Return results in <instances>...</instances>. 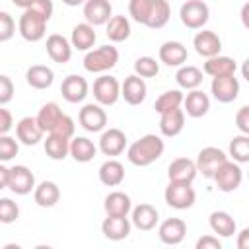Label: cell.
Returning a JSON list of instances; mask_svg holds the SVG:
<instances>
[{
    "label": "cell",
    "mask_w": 249,
    "mask_h": 249,
    "mask_svg": "<svg viewBox=\"0 0 249 249\" xmlns=\"http://www.w3.org/2000/svg\"><path fill=\"white\" fill-rule=\"evenodd\" d=\"M165 150L163 140L158 134H144L140 136L136 142H132L126 150V158L132 165L136 167H146L150 163H154L156 160L161 158Z\"/></svg>",
    "instance_id": "cell-1"
},
{
    "label": "cell",
    "mask_w": 249,
    "mask_h": 249,
    "mask_svg": "<svg viewBox=\"0 0 249 249\" xmlns=\"http://www.w3.org/2000/svg\"><path fill=\"white\" fill-rule=\"evenodd\" d=\"M119 62V51L113 45H101L97 49L86 51L84 56V68L91 74H103L111 70Z\"/></svg>",
    "instance_id": "cell-2"
},
{
    "label": "cell",
    "mask_w": 249,
    "mask_h": 249,
    "mask_svg": "<svg viewBox=\"0 0 249 249\" xmlns=\"http://www.w3.org/2000/svg\"><path fill=\"white\" fill-rule=\"evenodd\" d=\"M47 21H49V19H47L45 16H41L39 12L27 8V10H23V14H21V18H19V21H18V31H19V35H21L25 41L37 43V41H41V39L45 37V33H47Z\"/></svg>",
    "instance_id": "cell-3"
},
{
    "label": "cell",
    "mask_w": 249,
    "mask_h": 249,
    "mask_svg": "<svg viewBox=\"0 0 249 249\" xmlns=\"http://www.w3.org/2000/svg\"><path fill=\"white\" fill-rule=\"evenodd\" d=\"M165 204L175 208V210H187L195 204L196 193L191 187V183H179V181H169V185L163 191Z\"/></svg>",
    "instance_id": "cell-4"
},
{
    "label": "cell",
    "mask_w": 249,
    "mask_h": 249,
    "mask_svg": "<svg viewBox=\"0 0 249 249\" xmlns=\"http://www.w3.org/2000/svg\"><path fill=\"white\" fill-rule=\"evenodd\" d=\"M181 23L189 29H202L210 18V8L202 0H187L179 10Z\"/></svg>",
    "instance_id": "cell-5"
},
{
    "label": "cell",
    "mask_w": 249,
    "mask_h": 249,
    "mask_svg": "<svg viewBox=\"0 0 249 249\" xmlns=\"http://www.w3.org/2000/svg\"><path fill=\"white\" fill-rule=\"evenodd\" d=\"M212 179L216 181V187H218L222 193H233L235 189H239V185H241V181H243L241 165L235 163V161L226 160V161L214 171Z\"/></svg>",
    "instance_id": "cell-6"
},
{
    "label": "cell",
    "mask_w": 249,
    "mask_h": 249,
    "mask_svg": "<svg viewBox=\"0 0 249 249\" xmlns=\"http://www.w3.org/2000/svg\"><path fill=\"white\" fill-rule=\"evenodd\" d=\"M93 97L103 107L115 105L119 101V97H121L119 80L115 76H109V74H101L99 78H95V82H93Z\"/></svg>",
    "instance_id": "cell-7"
},
{
    "label": "cell",
    "mask_w": 249,
    "mask_h": 249,
    "mask_svg": "<svg viewBox=\"0 0 249 249\" xmlns=\"http://www.w3.org/2000/svg\"><path fill=\"white\" fill-rule=\"evenodd\" d=\"M80 126L88 132H101L107 126V113L99 103H86L78 113Z\"/></svg>",
    "instance_id": "cell-8"
},
{
    "label": "cell",
    "mask_w": 249,
    "mask_h": 249,
    "mask_svg": "<svg viewBox=\"0 0 249 249\" xmlns=\"http://www.w3.org/2000/svg\"><path fill=\"white\" fill-rule=\"evenodd\" d=\"M210 91H212V95H214L216 101H220V103H231L239 95V80L235 78V74L216 76V78H212Z\"/></svg>",
    "instance_id": "cell-9"
},
{
    "label": "cell",
    "mask_w": 249,
    "mask_h": 249,
    "mask_svg": "<svg viewBox=\"0 0 249 249\" xmlns=\"http://www.w3.org/2000/svg\"><path fill=\"white\" fill-rule=\"evenodd\" d=\"M226 160H228V156H226L224 150H220V148H216V146H206V148H202V150L198 152V156H196V161H195V163H196V171L202 173V177L212 179L214 171H216Z\"/></svg>",
    "instance_id": "cell-10"
},
{
    "label": "cell",
    "mask_w": 249,
    "mask_h": 249,
    "mask_svg": "<svg viewBox=\"0 0 249 249\" xmlns=\"http://www.w3.org/2000/svg\"><path fill=\"white\" fill-rule=\"evenodd\" d=\"M8 189L19 196L29 195L35 189V175L25 165L8 167Z\"/></svg>",
    "instance_id": "cell-11"
},
{
    "label": "cell",
    "mask_w": 249,
    "mask_h": 249,
    "mask_svg": "<svg viewBox=\"0 0 249 249\" xmlns=\"http://www.w3.org/2000/svg\"><path fill=\"white\" fill-rule=\"evenodd\" d=\"M88 91H89L88 80L78 74L66 76L60 84V93L68 103H82L88 97Z\"/></svg>",
    "instance_id": "cell-12"
},
{
    "label": "cell",
    "mask_w": 249,
    "mask_h": 249,
    "mask_svg": "<svg viewBox=\"0 0 249 249\" xmlns=\"http://www.w3.org/2000/svg\"><path fill=\"white\" fill-rule=\"evenodd\" d=\"M160 222V212L156 206L148 202H140L138 206L130 208V224L142 231H150Z\"/></svg>",
    "instance_id": "cell-13"
},
{
    "label": "cell",
    "mask_w": 249,
    "mask_h": 249,
    "mask_svg": "<svg viewBox=\"0 0 249 249\" xmlns=\"http://www.w3.org/2000/svg\"><path fill=\"white\" fill-rule=\"evenodd\" d=\"M146 93H148L146 82H144V78H140L136 74L126 76L124 82L121 84V97L128 105H140L146 99Z\"/></svg>",
    "instance_id": "cell-14"
},
{
    "label": "cell",
    "mask_w": 249,
    "mask_h": 249,
    "mask_svg": "<svg viewBox=\"0 0 249 249\" xmlns=\"http://www.w3.org/2000/svg\"><path fill=\"white\" fill-rule=\"evenodd\" d=\"M187 224L181 218H167L158 228V237L165 245H179L185 239Z\"/></svg>",
    "instance_id": "cell-15"
},
{
    "label": "cell",
    "mask_w": 249,
    "mask_h": 249,
    "mask_svg": "<svg viewBox=\"0 0 249 249\" xmlns=\"http://www.w3.org/2000/svg\"><path fill=\"white\" fill-rule=\"evenodd\" d=\"M113 16V6L109 0H86L84 2V18L89 25H105Z\"/></svg>",
    "instance_id": "cell-16"
},
{
    "label": "cell",
    "mask_w": 249,
    "mask_h": 249,
    "mask_svg": "<svg viewBox=\"0 0 249 249\" xmlns=\"http://www.w3.org/2000/svg\"><path fill=\"white\" fill-rule=\"evenodd\" d=\"M193 47H195L196 54H200L204 58H210V56L220 54V51H222V39L218 37V33H214L210 29H202V31H198L195 35Z\"/></svg>",
    "instance_id": "cell-17"
},
{
    "label": "cell",
    "mask_w": 249,
    "mask_h": 249,
    "mask_svg": "<svg viewBox=\"0 0 249 249\" xmlns=\"http://www.w3.org/2000/svg\"><path fill=\"white\" fill-rule=\"evenodd\" d=\"M126 148V134L119 128H103L99 138V150L105 156H121Z\"/></svg>",
    "instance_id": "cell-18"
},
{
    "label": "cell",
    "mask_w": 249,
    "mask_h": 249,
    "mask_svg": "<svg viewBox=\"0 0 249 249\" xmlns=\"http://www.w3.org/2000/svg\"><path fill=\"white\" fill-rule=\"evenodd\" d=\"M45 49H47V54L51 56L53 62L66 64L72 58V45L64 35H58V33L49 35L47 43H45Z\"/></svg>",
    "instance_id": "cell-19"
},
{
    "label": "cell",
    "mask_w": 249,
    "mask_h": 249,
    "mask_svg": "<svg viewBox=\"0 0 249 249\" xmlns=\"http://www.w3.org/2000/svg\"><path fill=\"white\" fill-rule=\"evenodd\" d=\"M43 130L41 126L37 124V119L35 117H23L18 121L16 124V136H18V142L25 144V146H35L43 140Z\"/></svg>",
    "instance_id": "cell-20"
},
{
    "label": "cell",
    "mask_w": 249,
    "mask_h": 249,
    "mask_svg": "<svg viewBox=\"0 0 249 249\" xmlns=\"http://www.w3.org/2000/svg\"><path fill=\"white\" fill-rule=\"evenodd\" d=\"M183 105H185L183 111H185L189 117L200 119V117H204V115L208 113V109H210V99H208V95H206L204 91H200L198 88H195V89H189L187 95H183Z\"/></svg>",
    "instance_id": "cell-21"
},
{
    "label": "cell",
    "mask_w": 249,
    "mask_h": 249,
    "mask_svg": "<svg viewBox=\"0 0 249 249\" xmlns=\"http://www.w3.org/2000/svg\"><path fill=\"white\" fill-rule=\"evenodd\" d=\"M130 228L132 224L126 216H107L101 224V233L111 241H121L128 237Z\"/></svg>",
    "instance_id": "cell-22"
},
{
    "label": "cell",
    "mask_w": 249,
    "mask_h": 249,
    "mask_svg": "<svg viewBox=\"0 0 249 249\" xmlns=\"http://www.w3.org/2000/svg\"><path fill=\"white\" fill-rule=\"evenodd\" d=\"M160 62H163L165 66H183L187 62V47L179 41H165L160 51H158Z\"/></svg>",
    "instance_id": "cell-23"
},
{
    "label": "cell",
    "mask_w": 249,
    "mask_h": 249,
    "mask_svg": "<svg viewBox=\"0 0 249 249\" xmlns=\"http://www.w3.org/2000/svg\"><path fill=\"white\" fill-rule=\"evenodd\" d=\"M196 163L189 158H175L169 167H167V177L169 181H179V183H193L196 177Z\"/></svg>",
    "instance_id": "cell-24"
},
{
    "label": "cell",
    "mask_w": 249,
    "mask_h": 249,
    "mask_svg": "<svg viewBox=\"0 0 249 249\" xmlns=\"http://www.w3.org/2000/svg\"><path fill=\"white\" fill-rule=\"evenodd\" d=\"M183 128H185V111L181 107L160 115V132L165 138H173L181 134Z\"/></svg>",
    "instance_id": "cell-25"
},
{
    "label": "cell",
    "mask_w": 249,
    "mask_h": 249,
    "mask_svg": "<svg viewBox=\"0 0 249 249\" xmlns=\"http://www.w3.org/2000/svg\"><path fill=\"white\" fill-rule=\"evenodd\" d=\"M95 29L93 25H89L88 21L84 23H78L72 27V35H70V45L72 49H78V51H89L93 45H95Z\"/></svg>",
    "instance_id": "cell-26"
},
{
    "label": "cell",
    "mask_w": 249,
    "mask_h": 249,
    "mask_svg": "<svg viewBox=\"0 0 249 249\" xmlns=\"http://www.w3.org/2000/svg\"><path fill=\"white\" fill-rule=\"evenodd\" d=\"M33 198L41 208H53L60 200V189L54 181H41L33 189Z\"/></svg>",
    "instance_id": "cell-27"
},
{
    "label": "cell",
    "mask_w": 249,
    "mask_h": 249,
    "mask_svg": "<svg viewBox=\"0 0 249 249\" xmlns=\"http://www.w3.org/2000/svg\"><path fill=\"white\" fill-rule=\"evenodd\" d=\"M103 208H105L107 216H128V212L132 208V200H130V196L126 193L113 191V193H109L105 196Z\"/></svg>",
    "instance_id": "cell-28"
},
{
    "label": "cell",
    "mask_w": 249,
    "mask_h": 249,
    "mask_svg": "<svg viewBox=\"0 0 249 249\" xmlns=\"http://www.w3.org/2000/svg\"><path fill=\"white\" fill-rule=\"evenodd\" d=\"M208 224H210V230L220 237H231L237 230L233 216L226 210H214L208 218Z\"/></svg>",
    "instance_id": "cell-29"
},
{
    "label": "cell",
    "mask_w": 249,
    "mask_h": 249,
    "mask_svg": "<svg viewBox=\"0 0 249 249\" xmlns=\"http://www.w3.org/2000/svg\"><path fill=\"white\" fill-rule=\"evenodd\" d=\"M97 146L88 136H72L70 138V156L78 163H88L95 158Z\"/></svg>",
    "instance_id": "cell-30"
},
{
    "label": "cell",
    "mask_w": 249,
    "mask_h": 249,
    "mask_svg": "<svg viewBox=\"0 0 249 249\" xmlns=\"http://www.w3.org/2000/svg\"><path fill=\"white\" fill-rule=\"evenodd\" d=\"M25 80L33 89H47L54 82V72L45 64H33L27 68Z\"/></svg>",
    "instance_id": "cell-31"
},
{
    "label": "cell",
    "mask_w": 249,
    "mask_h": 249,
    "mask_svg": "<svg viewBox=\"0 0 249 249\" xmlns=\"http://www.w3.org/2000/svg\"><path fill=\"white\" fill-rule=\"evenodd\" d=\"M204 74L216 78V76H226V74H235L237 70V62L231 56H224V54H216L206 58L204 62Z\"/></svg>",
    "instance_id": "cell-32"
},
{
    "label": "cell",
    "mask_w": 249,
    "mask_h": 249,
    "mask_svg": "<svg viewBox=\"0 0 249 249\" xmlns=\"http://www.w3.org/2000/svg\"><path fill=\"white\" fill-rule=\"evenodd\" d=\"M99 181L105 187H119L124 181V167L117 160H107L99 167Z\"/></svg>",
    "instance_id": "cell-33"
},
{
    "label": "cell",
    "mask_w": 249,
    "mask_h": 249,
    "mask_svg": "<svg viewBox=\"0 0 249 249\" xmlns=\"http://www.w3.org/2000/svg\"><path fill=\"white\" fill-rule=\"evenodd\" d=\"M105 27V35L113 43H123L130 37V21L126 16H111Z\"/></svg>",
    "instance_id": "cell-34"
},
{
    "label": "cell",
    "mask_w": 249,
    "mask_h": 249,
    "mask_svg": "<svg viewBox=\"0 0 249 249\" xmlns=\"http://www.w3.org/2000/svg\"><path fill=\"white\" fill-rule=\"evenodd\" d=\"M60 117H62V109L58 107V103L49 101V103H45L39 109V113H37L35 119H37V124L41 126L43 132H51L56 126V123H58Z\"/></svg>",
    "instance_id": "cell-35"
},
{
    "label": "cell",
    "mask_w": 249,
    "mask_h": 249,
    "mask_svg": "<svg viewBox=\"0 0 249 249\" xmlns=\"http://www.w3.org/2000/svg\"><path fill=\"white\" fill-rule=\"evenodd\" d=\"M45 154L54 161L64 160L66 156H70V138H64L60 134H49L45 140Z\"/></svg>",
    "instance_id": "cell-36"
},
{
    "label": "cell",
    "mask_w": 249,
    "mask_h": 249,
    "mask_svg": "<svg viewBox=\"0 0 249 249\" xmlns=\"http://www.w3.org/2000/svg\"><path fill=\"white\" fill-rule=\"evenodd\" d=\"M175 82L183 89H195L202 84V70L193 64H187V66L183 64V66H179V70L175 74Z\"/></svg>",
    "instance_id": "cell-37"
},
{
    "label": "cell",
    "mask_w": 249,
    "mask_h": 249,
    "mask_svg": "<svg viewBox=\"0 0 249 249\" xmlns=\"http://www.w3.org/2000/svg\"><path fill=\"white\" fill-rule=\"evenodd\" d=\"M171 18V6L167 0H154V8H152V14L148 18V23L146 27L150 29H161Z\"/></svg>",
    "instance_id": "cell-38"
},
{
    "label": "cell",
    "mask_w": 249,
    "mask_h": 249,
    "mask_svg": "<svg viewBox=\"0 0 249 249\" xmlns=\"http://www.w3.org/2000/svg\"><path fill=\"white\" fill-rule=\"evenodd\" d=\"M181 105H183V93H181V89H167V91H163V93L156 99L154 109H156V113L161 115V113L179 109Z\"/></svg>",
    "instance_id": "cell-39"
},
{
    "label": "cell",
    "mask_w": 249,
    "mask_h": 249,
    "mask_svg": "<svg viewBox=\"0 0 249 249\" xmlns=\"http://www.w3.org/2000/svg\"><path fill=\"white\" fill-rule=\"evenodd\" d=\"M230 156L235 163L249 161V134H237L230 142Z\"/></svg>",
    "instance_id": "cell-40"
},
{
    "label": "cell",
    "mask_w": 249,
    "mask_h": 249,
    "mask_svg": "<svg viewBox=\"0 0 249 249\" xmlns=\"http://www.w3.org/2000/svg\"><path fill=\"white\" fill-rule=\"evenodd\" d=\"M152 8H154V0H130L128 2V14H130V18L136 23H142V25L148 23V18L152 14Z\"/></svg>",
    "instance_id": "cell-41"
},
{
    "label": "cell",
    "mask_w": 249,
    "mask_h": 249,
    "mask_svg": "<svg viewBox=\"0 0 249 249\" xmlns=\"http://www.w3.org/2000/svg\"><path fill=\"white\" fill-rule=\"evenodd\" d=\"M160 72V62L154 56H138L134 60V74L140 78H154Z\"/></svg>",
    "instance_id": "cell-42"
},
{
    "label": "cell",
    "mask_w": 249,
    "mask_h": 249,
    "mask_svg": "<svg viewBox=\"0 0 249 249\" xmlns=\"http://www.w3.org/2000/svg\"><path fill=\"white\" fill-rule=\"evenodd\" d=\"M19 152V144L14 136L10 134H0V161L6 163L10 160H14Z\"/></svg>",
    "instance_id": "cell-43"
},
{
    "label": "cell",
    "mask_w": 249,
    "mask_h": 249,
    "mask_svg": "<svg viewBox=\"0 0 249 249\" xmlns=\"http://www.w3.org/2000/svg\"><path fill=\"white\" fill-rule=\"evenodd\" d=\"M19 218V206L12 198H0V224H14Z\"/></svg>",
    "instance_id": "cell-44"
},
{
    "label": "cell",
    "mask_w": 249,
    "mask_h": 249,
    "mask_svg": "<svg viewBox=\"0 0 249 249\" xmlns=\"http://www.w3.org/2000/svg\"><path fill=\"white\" fill-rule=\"evenodd\" d=\"M16 33V21L8 12H0V43H6Z\"/></svg>",
    "instance_id": "cell-45"
},
{
    "label": "cell",
    "mask_w": 249,
    "mask_h": 249,
    "mask_svg": "<svg viewBox=\"0 0 249 249\" xmlns=\"http://www.w3.org/2000/svg\"><path fill=\"white\" fill-rule=\"evenodd\" d=\"M74 128H76V124H74L72 117H68V115L62 113V117L58 119L56 126H54L49 134H60V136H64V138H72V136H74Z\"/></svg>",
    "instance_id": "cell-46"
},
{
    "label": "cell",
    "mask_w": 249,
    "mask_h": 249,
    "mask_svg": "<svg viewBox=\"0 0 249 249\" xmlns=\"http://www.w3.org/2000/svg\"><path fill=\"white\" fill-rule=\"evenodd\" d=\"M14 99V82L12 78L0 74V105H6Z\"/></svg>",
    "instance_id": "cell-47"
},
{
    "label": "cell",
    "mask_w": 249,
    "mask_h": 249,
    "mask_svg": "<svg viewBox=\"0 0 249 249\" xmlns=\"http://www.w3.org/2000/svg\"><path fill=\"white\" fill-rule=\"evenodd\" d=\"M235 124L241 134H249V107L247 105L239 107V111L235 113Z\"/></svg>",
    "instance_id": "cell-48"
},
{
    "label": "cell",
    "mask_w": 249,
    "mask_h": 249,
    "mask_svg": "<svg viewBox=\"0 0 249 249\" xmlns=\"http://www.w3.org/2000/svg\"><path fill=\"white\" fill-rule=\"evenodd\" d=\"M31 10L39 12L41 16H45L47 19H51L53 12H54V6H53V0H31Z\"/></svg>",
    "instance_id": "cell-49"
},
{
    "label": "cell",
    "mask_w": 249,
    "mask_h": 249,
    "mask_svg": "<svg viewBox=\"0 0 249 249\" xmlns=\"http://www.w3.org/2000/svg\"><path fill=\"white\" fill-rule=\"evenodd\" d=\"M196 249H222V241L218 235H202L196 239Z\"/></svg>",
    "instance_id": "cell-50"
},
{
    "label": "cell",
    "mask_w": 249,
    "mask_h": 249,
    "mask_svg": "<svg viewBox=\"0 0 249 249\" xmlns=\"http://www.w3.org/2000/svg\"><path fill=\"white\" fill-rule=\"evenodd\" d=\"M12 126H14V117H12V113H10L4 105H0V134H8V132L12 130Z\"/></svg>",
    "instance_id": "cell-51"
},
{
    "label": "cell",
    "mask_w": 249,
    "mask_h": 249,
    "mask_svg": "<svg viewBox=\"0 0 249 249\" xmlns=\"http://www.w3.org/2000/svg\"><path fill=\"white\" fill-rule=\"evenodd\" d=\"M247 237H249V230L243 228V230L239 231V241H237V247H239V249H249V241H247Z\"/></svg>",
    "instance_id": "cell-52"
},
{
    "label": "cell",
    "mask_w": 249,
    "mask_h": 249,
    "mask_svg": "<svg viewBox=\"0 0 249 249\" xmlns=\"http://www.w3.org/2000/svg\"><path fill=\"white\" fill-rule=\"evenodd\" d=\"M8 189V167L0 161V191Z\"/></svg>",
    "instance_id": "cell-53"
},
{
    "label": "cell",
    "mask_w": 249,
    "mask_h": 249,
    "mask_svg": "<svg viewBox=\"0 0 249 249\" xmlns=\"http://www.w3.org/2000/svg\"><path fill=\"white\" fill-rule=\"evenodd\" d=\"M12 4L18 6V8H21V10H27L31 6V0H12Z\"/></svg>",
    "instance_id": "cell-54"
},
{
    "label": "cell",
    "mask_w": 249,
    "mask_h": 249,
    "mask_svg": "<svg viewBox=\"0 0 249 249\" xmlns=\"http://www.w3.org/2000/svg\"><path fill=\"white\" fill-rule=\"evenodd\" d=\"M86 0H62V4H66V6H70V8H74V6H82Z\"/></svg>",
    "instance_id": "cell-55"
},
{
    "label": "cell",
    "mask_w": 249,
    "mask_h": 249,
    "mask_svg": "<svg viewBox=\"0 0 249 249\" xmlns=\"http://www.w3.org/2000/svg\"><path fill=\"white\" fill-rule=\"evenodd\" d=\"M247 10H249V4H245L243 10H241V19H243V25L245 27H247Z\"/></svg>",
    "instance_id": "cell-56"
}]
</instances>
